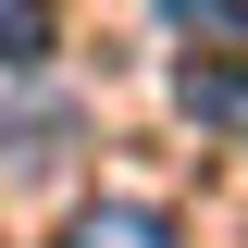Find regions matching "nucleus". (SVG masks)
<instances>
[{"label":"nucleus","instance_id":"f03ea898","mask_svg":"<svg viewBox=\"0 0 248 248\" xmlns=\"http://www.w3.org/2000/svg\"><path fill=\"white\" fill-rule=\"evenodd\" d=\"M174 99H186L199 124H223V137H248V62H223V50L174 62Z\"/></svg>","mask_w":248,"mask_h":248},{"label":"nucleus","instance_id":"7ed1b4c3","mask_svg":"<svg viewBox=\"0 0 248 248\" xmlns=\"http://www.w3.org/2000/svg\"><path fill=\"white\" fill-rule=\"evenodd\" d=\"M50 62V0H0V75H37Z\"/></svg>","mask_w":248,"mask_h":248},{"label":"nucleus","instance_id":"f257e3e1","mask_svg":"<svg viewBox=\"0 0 248 248\" xmlns=\"http://www.w3.org/2000/svg\"><path fill=\"white\" fill-rule=\"evenodd\" d=\"M62 248H174V211L161 199H87L62 223Z\"/></svg>","mask_w":248,"mask_h":248},{"label":"nucleus","instance_id":"39448f33","mask_svg":"<svg viewBox=\"0 0 248 248\" xmlns=\"http://www.w3.org/2000/svg\"><path fill=\"white\" fill-rule=\"evenodd\" d=\"M161 13H174L186 37H223V50H236V37H248V0H161Z\"/></svg>","mask_w":248,"mask_h":248},{"label":"nucleus","instance_id":"20e7f679","mask_svg":"<svg viewBox=\"0 0 248 248\" xmlns=\"http://www.w3.org/2000/svg\"><path fill=\"white\" fill-rule=\"evenodd\" d=\"M62 137H75L62 112H25L13 137H0V149H13V174H50V161H62Z\"/></svg>","mask_w":248,"mask_h":248}]
</instances>
